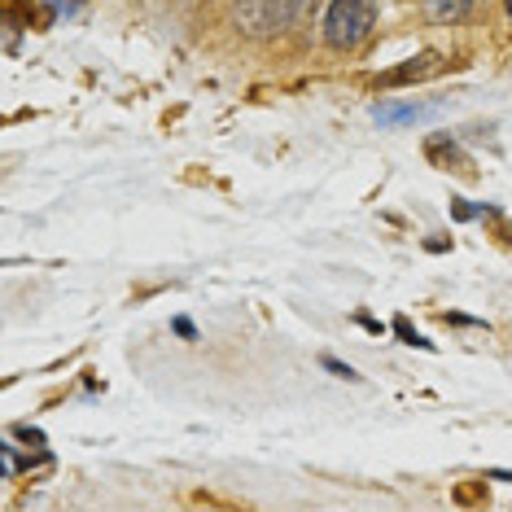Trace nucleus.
<instances>
[{"label": "nucleus", "mask_w": 512, "mask_h": 512, "mask_svg": "<svg viewBox=\"0 0 512 512\" xmlns=\"http://www.w3.org/2000/svg\"><path fill=\"white\" fill-rule=\"evenodd\" d=\"M508 18H512V0H508Z\"/></svg>", "instance_id": "obj_6"}, {"label": "nucleus", "mask_w": 512, "mask_h": 512, "mask_svg": "<svg viewBox=\"0 0 512 512\" xmlns=\"http://www.w3.org/2000/svg\"><path fill=\"white\" fill-rule=\"evenodd\" d=\"M377 27V0H333L324 14V40L333 49H355Z\"/></svg>", "instance_id": "obj_1"}, {"label": "nucleus", "mask_w": 512, "mask_h": 512, "mask_svg": "<svg viewBox=\"0 0 512 512\" xmlns=\"http://www.w3.org/2000/svg\"><path fill=\"white\" fill-rule=\"evenodd\" d=\"M469 9H473V0H429V18L434 22H460V18H469Z\"/></svg>", "instance_id": "obj_3"}, {"label": "nucleus", "mask_w": 512, "mask_h": 512, "mask_svg": "<svg viewBox=\"0 0 512 512\" xmlns=\"http://www.w3.org/2000/svg\"><path fill=\"white\" fill-rule=\"evenodd\" d=\"M302 9V0H241L237 5V27L250 31V36H272L294 22V14Z\"/></svg>", "instance_id": "obj_2"}, {"label": "nucleus", "mask_w": 512, "mask_h": 512, "mask_svg": "<svg viewBox=\"0 0 512 512\" xmlns=\"http://www.w3.org/2000/svg\"><path fill=\"white\" fill-rule=\"evenodd\" d=\"M324 368H329V372H337V377H346V381H355V368H346L342 359H329V355H324Z\"/></svg>", "instance_id": "obj_5"}, {"label": "nucleus", "mask_w": 512, "mask_h": 512, "mask_svg": "<svg viewBox=\"0 0 512 512\" xmlns=\"http://www.w3.org/2000/svg\"><path fill=\"white\" fill-rule=\"evenodd\" d=\"M394 333H399L407 346H425V351H429V346H434V342H425V337L416 333V329H412V324H407V320H394Z\"/></svg>", "instance_id": "obj_4"}]
</instances>
